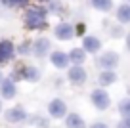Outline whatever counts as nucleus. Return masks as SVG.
Listing matches in <instances>:
<instances>
[{"label": "nucleus", "instance_id": "obj_1", "mask_svg": "<svg viewBox=\"0 0 130 128\" xmlns=\"http://www.w3.org/2000/svg\"><path fill=\"white\" fill-rule=\"evenodd\" d=\"M23 23H25V29H29V31H42L48 25V12H46V8H42V6L27 8V12L23 15Z\"/></svg>", "mask_w": 130, "mask_h": 128}, {"label": "nucleus", "instance_id": "obj_2", "mask_svg": "<svg viewBox=\"0 0 130 128\" xmlns=\"http://www.w3.org/2000/svg\"><path fill=\"white\" fill-rule=\"evenodd\" d=\"M119 61H121V56L113 50H107V52H102L96 59V65L102 71H115V67H119Z\"/></svg>", "mask_w": 130, "mask_h": 128}, {"label": "nucleus", "instance_id": "obj_3", "mask_svg": "<svg viewBox=\"0 0 130 128\" xmlns=\"http://www.w3.org/2000/svg\"><path fill=\"white\" fill-rule=\"evenodd\" d=\"M10 78H12L13 82H15V78H23V80H27V82H37V80L40 78V71H38L37 67H32V65H19V67L12 73Z\"/></svg>", "mask_w": 130, "mask_h": 128}, {"label": "nucleus", "instance_id": "obj_4", "mask_svg": "<svg viewBox=\"0 0 130 128\" xmlns=\"http://www.w3.org/2000/svg\"><path fill=\"white\" fill-rule=\"evenodd\" d=\"M90 101H92V105L98 111H105L111 105V96L107 94L105 88H94L90 92Z\"/></svg>", "mask_w": 130, "mask_h": 128}, {"label": "nucleus", "instance_id": "obj_5", "mask_svg": "<svg viewBox=\"0 0 130 128\" xmlns=\"http://www.w3.org/2000/svg\"><path fill=\"white\" fill-rule=\"evenodd\" d=\"M52 54V42L46 36H38V38L32 40V56L42 59V57L50 56Z\"/></svg>", "mask_w": 130, "mask_h": 128}, {"label": "nucleus", "instance_id": "obj_6", "mask_svg": "<svg viewBox=\"0 0 130 128\" xmlns=\"http://www.w3.org/2000/svg\"><path fill=\"white\" fill-rule=\"evenodd\" d=\"M69 115L67 113V103H65L61 98H54L52 101L48 103V117L50 119H65Z\"/></svg>", "mask_w": 130, "mask_h": 128}, {"label": "nucleus", "instance_id": "obj_7", "mask_svg": "<svg viewBox=\"0 0 130 128\" xmlns=\"http://www.w3.org/2000/svg\"><path fill=\"white\" fill-rule=\"evenodd\" d=\"M4 119H6V122H10V124H19V122H25V120L29 119V115H27V111H25V107L15 105V107L6 109Z\"/></svg>", "mask_w": 130, "mask_h": 128}, {"label": "nucleus", "instance_id": "obj_8", "mask_svg": "<svg viewBox=\"0 0 130 128\" xmlns=\"http://www.w3.org/2000/svg\"><path fill=\"white\" fill-rule=\"evenodd\" d=\"M54 36L57 40H71V38H75V27L69 21H59L54 27Z\"/></svg>", "mask_w": 130, "mask_h": 128}, {"label": "nucleus", "instance_id": "obj_9", "mask_svg": "<svg viewBox=\"0 0 130 128\" xmlns=\"http://www.w3.org/2000/svg\"><path fill=\"white\" fill-rule=\"evenodd\" d=\"M67 78H69V82L75 84V86H82V84L86 82V78H88V75H86V69L82 67V65H73V67H69V71H67Z\"/></svg>", "mask_w": 130, "mask_h": 128}, {"label": "nucleus", "instance_id": "obj_10", "mask_svg": "<svg viewBox=\"0 0 130 128\" xmlns=\"http://www.w3.org/2000/svg\"><path fill=\"white\" fill-rule=\"evenodd\" d=\"M15 46H13L12 40L8 38H2L0 40V65L2 63H10V61L15 57Z\"/></svg>", "mask_w": 130, "mask_h": 128}, {"label": "nucleus", "instance_id": "obj_11", "mask_svg": "<svg viewBox=\"0 0 130 128\" xmlns=\"http://www.w3.org/2000/svg\"><path fill=\"white\" fill-rule=\"evenodd\" d=\"M50 61H52V65L56 69H67L69 67V54L61 52V50H54L52 54H50Z\"/></svg>", "mask_w": 130, "mask_h": 128}, {"label": "nucleus", "instance_id": "obj_12", "mask_svg": "<svg viewBox=\"0 0 130 128\" xmlns=\"http://www.w3.org/2000/svg\"><path fill=\"white\" fill-rule=\"evenodd\" d=\"M82 50H84L86 54H98L102 50V40L98 38V36H94V35L84 36V38H82Z\"/></svg>", "mask_w": 130, "mask_h": 128}, {"label": "nucleus", "instance_id": "obj_13", "mask_svg": "<svg viewBox=\"0 0 130 128\" xmlns=\"http://www.w3.org/2000/svg\"><path fill=\"white\" fill-rule=\"evenodd\" d=\"M17 96V86L12 78H4V82L0 84V98L4 100H13Z\"/></svg>", "mask_w": 130, "mask_h": 128}, {"label": "nucleus", "instance_id": "obj_14", "mask_svg": "<svg viewBox=\"0 0 130 128\" xmlns=\"http://www.w3.org/2000/svg\"><path fill=\"white\" fill-rule=\"evenodd\" d=\"M65 128H86V122L78 113H69V115L63 119Z\"/></svg>", "mask_w": 130, "mask_h": 128}, {"label": "nucleus", "instance_id": "obj_15", "mask_svg": "<svg viewBox=\"0 0 130 128\" xmlns=\"http://www.w3.org/2000/svg\"><path fill=\"white\" fill-rule=\"evenodd\" d=\"M119 80L117 73L115 71H102L100 73V76H98V84L102 86V88H107V86H111V84H115Z\"/></svg>", "mask_w": 130, "mask_h": 128}, {"label": "nucleus", "instance_id": "obj_16", "mask_svg": "<svg viewBox=\"0 0 130 128\" xmlns=\"http://www.w3.org/2000/svg\"><path fill=\"white\" fill-rule=\"evenodd\" d=\"M117 21L121 25H128L130 23V4H121L117 8Z\"/></svg>", "mask_w": 130, "mask_h": 128}, {"label": "nucleus", "instance_id": "obj_17", "mask_svg": "<svg viewBox=\"0 0 130 128\" xmlns=\"http://www.w3.org/2000/svg\"><path fill=\"white\" fill-rule=\"evenodd\" d=\"M90 4H92V8L94 10H98V12H103V13H107V12H111L113 10V0H90Z\"/></svg>", "mask_w": 130, "mask_h": 128}, {"label": "nucleus", "instance_id": "obj_18", "mask_svg": "<svg viewBox=\"0 0 130 128\" xmlns=\"http://www.w3.org/2000/svg\"><path fill=\"white\" fill-rule=\"evenodd\" d=\"M84 59H86V52L82 48H73L69 52V61L73 65H82V63H84Z\"/></svg>", "mask_w": 130, "mask_h": 128}, {"label": "nucleus", "instance_id": "obj_19", "mask_svg": "<svg viewBox=\"0 0 130 128\" xmlns=\"http://www.w3.org/2000/svg\"><path fill=\"white\" fill-rule=\"evenodd\" d=\"M119 113L122 119H130V98H124L119 101Z\"/></svg>", "mask_w": 130, "mask_h": 128}, {"label": "nucleus", "instance_id": "obj_20", "mask_svg": "<svg viewBox=\"0 0 130 128\" xmlns=\"http://www.w3.org/2000/svg\"><path fill=\"white\" fill-rule=\"evenodd\" d=\"M10 8H23V6L29 4V0H4Z\"/></svg>", "mask_w": 130, "mask_h": 128}, {"label": "nucleus", "instance_id": "obj_21", "mask_svg": "<svg viewBox=\"0 0 130 128\" xmlns=\"http://www.w3.org/2000/svg\"><path fill=\"white\" fill-rule=\"evenodd\" d=\"M17 52L19 54H32V42H23V44H19V48H17Z\"/></svg>", "mask_w": 130, "mask_h": 128}, {"label": "nucleus", "instance_id": "obj_22", "mask_svg": "<svg viewBox=\"0 0 130 128\" xmlns=\"http://www.w3.org/2000/svg\"><path fill=\"white\" fill-rule=\"evenodd\" d=\"M31 122L37 124V126H40V128H48V119H42V117H32Z\"/></svg>", "mask_w": 130, "mask_h": 128}, {"label": "nucleus", "instance_id": "obj_23", "mask_svg": "<svg viewBox=\"0 0 130 128\" xmlns=\"http://www.w3.org/2000/svg\"><path fill=\"white\" fill-rule=\"evenodd\" d=\"M88 128H109V124H107V122H102V120H96V122H92Z\"/></svg>", "mask_w": 130, "mask_h": 128}, {"label": "nucleus", "instance_id": "obj_24", "mask_svg": "<svg viewBox=\"0 0 130 128\" xmlns=\"http://www.w3.org/2000/svg\"><path fill=\"white\" fill-rule=\"evenodd\" d=\"M117 128H130V119H121L117 124Z\"/></svg>", "mask_w": 130, "mask_h": 128}, {"label": "nucleus", "instance_id": "obj_25", "mask_svg": "<svg viewBox=\"0 0 130 128\" xmlns=\"http://www.w3.org/2000/svg\"><path fill=\"white\" fill-rule=\"evenodd\" d=\"M124 44H126V50L130 52V33L126 35V38H124Z\"/></svg>", "mask_w": 130, "mask_h": 128}, {"label": "nucleus", "instance_id": "obj_26", "mask_svg": "<svg viewBox=\"0 0 130 128\" xmlns=\"http://www.w3.org/2000/svg\"><path fill=\"white\" fill-rule=\"evenodd\" d=\"M4 82V75H2V71H0V84Z\"/></svg>", "mask_w": 130, "mask_h": 128}, {"label": "nucleus", "instance_id": "obj_27", "mask_svg": "<svg viewBox=\"0 0 130 128\" xmlns=\"http://www.w3.org/2000/svg\"><path fill=\"white\" fill-rule=\"evenodd\" d=\"M0 113H4V111H2V100H0Z\"/></svg>", "mask_w": 130, "mask_h": 128}, {"label": "nucleus", "instance_id": "obj_28", "mask_svg": "<svg viewBox=\"0 0 130 128\" xmlns=\"http://www.w3.org/2000/svg\"><path fill=\"white\" fill-rule=\"evenodd\" d=\"M126 4H130V0H126Z\"/></svg>", "mask_w": 130, "mask_h": 128}]
</instances>
